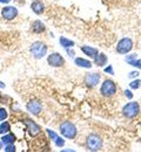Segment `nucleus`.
I'll list each match as a JSON object with an SVG mask.
<instances>
[{"instance_id": "obj_1", "label": "nucleus", "mask_w": 141, "mask_h": 152, "mask_svg": "<svg viewBox=\"0 0 141 152\" xmlns=\"http://www.w3.org/2000/svg\"><path fill=\"white\" fill-rule=\"evenodd\" d=\"M59 131L60 134L63 138H67V139H74L78 134V129L77 126L74 125V123H72L71 121H65L60 124V128H59Z\"/></svg>"}, {"instance_id": "obj_2", "label": "nucleus", "mask_w": 141, "mask_h": 152, "mask_svg": "<svg viewBox=\"0 0 141 152\" xmlns=\"http://www.w3.org/2000/svg\"><path fill=\"white\" fill-rule=\"evenodd\" d=\"M103 146V140L99 134L89 133L86 138V149L88 151H100Z\"/></svg>"}, {"instance_id": "obj_3", "label": "nucleus", "mask_w": 141, "mask_h": 152, "mask_svg": "<svg viewBox=\"0 0 141 152\" xmlns=\"http://www.w3.org/2000/svg\"><path fill=\"white\" fill-rule=\"evenodd\" d=\"M47 50H48V47L42 41H34L30 47V52L35 60L44 58L47 55Z\"/></svg>"}, {"instance_id": "obj_4", "label": "nucleus", "mask_w": 141, "mask_h": 152, "mask_svg": "<svg viewBox=\"0 0 141 152\" xmlns=\"http://www.w3.org/2000/svg\"><path fill=\"white\" fill-rule=\"evenodd\" d=\"M118 87L114 81L112 80H105L100 86V94L103 97H112L117 94Z\"/></svg>"}, {"instance_id": "obj_5", "label": "nucleus", "mask_w": 141, "mask_h": 152, "mask_svg": "<svg viewBox=\"0 0 141 152\" xmlns=\"http://www.w3.org/2000/svg\"><path fill=\"white\" fill-rule=\"evenodd\" d=\"M139 113H140V105L138 102H128L122 108V115L128 119L135 118Z\"/></svg>"}, {"instance_id": "obj_6", "label": "nucleus", "mask_w": 141, "mask_h": 152, "mask_svg": "<svg viewBox=\"0 0 141 152\" xmlns=\"http://www.w3.org/2000/svg\"><path fill=\"white\" fill-rule=\"evenodd\" d=\"M134 45H133V41L132 39L129 38H122L121 40H119L117 47H115V50L118 54H121V55H126L128 54L132 49H133Z\"/></svg>"}, {"instance_id": "obj_7", "label": "nucleus", "mask_w": 141, "mask_h": 152, "mask_svg": "<svg viewBox=\"0 0 141 152\" xmlns=\"http://www.w3.org/2000/svg\"><path fill=\"white\" fill-rule=\"evenodd\" d=\"M19 12H18V8L16 6H11V5H6L1 8V17L7 21H11V20H14L18 17Z\"/></svg>"}, {"instance_id": "obj_8", "label": "nucleus", "mask_w": 141, "mask_h": 152, "mask_svg": "<svg viewBox=\"0 0 141 152\" xmlns=\"http://www.w3.org/2000/svg\"><path fill=\"white\" fill-rule=\"evenodd\" d=\"M47 63L53 68H60L65 64V58L60 53L54 52L47 55Z\"/></svg>"}, {"instance_id": "obj_9", "label": "nucleus", "mask_w": 141, "mask_h": 152, "mask_svg": "<svg viewBox=\"0 0 141 152\" xmlns=\"http://www.w3.org/2000/svg\"><path fill=\"white\" fill-rule=\"evenodd\" d=\"M24 123H25L26 129H27V131H28L30 136H31L32 138L39 136L41 133V128L34 122V121H32V119H30V118H26V119L24 121Z\"/></svg>"}, {"instance_id": "obj_10", "label": "nucleus", "mask_w": 141, "mask_h": 152, "mask_svg": "<svg viewBox=\"0 0 141 152\" xmlns=\"http://www.w3.org/2000/svg\"><path fill=\"white\" fill-rule=\"evenodd\" d=\"M100 78L101 76L99 73H88V74H86L85 77H83V83L88 88L92 89V88H94V87H97L99 84Z\"/></svg>"}, {"instance_id": "obj_11", "label": "nucleus", "mask_w": 141, "mask_h": 152, "mask_svg": "<svg viewBox=\"0 0 141 152\" xmlns=\"http://www.w3.org/2000/svg\"><path fill=\"white\" fill-rule=\"evenodd\" d=\"M26 109H27V111L30 114H32L33 116H38V115H40L41 110H42V104L38 99H31V101L27 102Z\"/></svg>"}, {"instance_id": "obj_12", "label": "nucleus", "mask_w": 141, "mask_h": 152, "mask_svg": "<svg viewBox=\"0 0 141 152\" xmlns=\"http://www.w3.org/2000/svg\"><path fill=\"white\" fill-rule=\"evenodd\" d=\"M31 10L34 14L40 15L45 12V4L41 0H32L31 2Z\"/></svg>"}, {"instance_id": "obj_13", "label": "nucleus", "mask_w": 141, "mask_h": 152, "mask_svg": "<svg viewBox=\"0 0 141 152\" xmlns=\"http://www.w3.org/2000/svg\"><path fill=\"white\" fill-rule=\"evenodd\" d=\"M125 61L129 66H132L137 69H141V58L138 57V54H129V55L125 56Z\"/></svg>"}, {"instance_id": "obj_14", "label": "nucleus", "mask_w": 141, "mask_h": 152, "mask_svg": "<svg viewBox=\"0 0 141 152\" xmlns=\"http://www.w3.org/2000/svg\"><path fill=\"white\" fill-rule=\"evenodd\" d=\"M31 31L34 33V34H41L46 31V26L45 23L40 21V20H35L31 23Z\"/></svg>"}, {"instance_id": "obj_15", "label": "nucleus", "mask_w": 141, "mask_h": 152, "mask_svg": "<svg viewBox=\"0 0 141 152\" xmlns=\"http://www.w3.org/2000/svg\"><path fill=\"white\" fill-rule=\"evenodd\" d=\"M80 50L83 53V55H86L89 58H94L99 53V50L95 47H91V46H81Z\"/></svg>"}, {"instance_id": "obj_16", "label": "nucleus", "mask_w": 141, "mask_h": 152, "mask_svg": "<svg viewBox=\"0 0 141 152\" xmlns=\"http://www.w3.org/2000/svg\"><path fill=\"white\" fill-rule=\"evenodd\" d=\"M93 60H94V64L97 67H101V68H105V66H107V63H108V58L105 53H98V55Z\"/></svg>"}, {"instance_id": "obj_17", "label": "nucleus", "mask_w": 141, "mask_h": 152, "mask_svg": "<svg viewBox=\"0 0 141 152\" xmlns=\"http://www.w3.org/2000/svg\"><path fill=\"white\" fill-rule=\"evenodd\" d=\"M74 63L77 67L79 68H83V69H91L92 68V62L87 58H83V57H75L74 58Z\"/></svg>"}, {"instance_id": "obj_18", "label": "nucleus", "mask_w": 141, "mask_h": 152, "mask_svg": "<svg viewBox=\"0 0 141 152\" xmlns=\"http://www.w3.org/2000/svg\"><path fill=\"white\" fill-rule=\"evenodd\" d=\"M59 43H60L61 47L65 48V49H67V48H73V47L75 46V42H74L73 40L66 38V37H60V38H59Z\"/></svg>"}, {"instance_id": "obj_19", "label": "nucleus", "mask_w": 141, "mask_h": 152, "mask_svg": "<svg viewBox=\"0 0 141 152\" xmlns=\"http://www.w3.org/2000/svg\"><path fill=\"white\" fill-rule=\"evenodd\" d=\"M1 142L4 143V145L14 144V142H16V136H14V133L7 132V133H5V134H2V137H1Z\"/></svg>"}, {"instance_id": "obj_20", "label": "nucleus", "mask_w": 141, "mask_h": 152, "mask_svg": "<svg viewBox=\"0 0 141 152\" xmlns=\"http://www.w3.org/2000/svg\"><path fill=\"white\" fill-rule=\"evenodd\" d=\"M10 131H11V124L7 121L0 122V134L2 136V134L10 132Z\"/></svg>"}, {"instance_id": "obj_21", "label": "nucleus", "mask_w": 141, "mask_h": 152, "mask_svg": "<svg viewBox=\"0 0 141 152\" xmlns=\"http://www.w3.org/2000/svg\"><path fill=\"white\" fill-rule=\"evenodd\" d=\"M141 87V80H139V78H134L131 83H129V88L131 89H139Z\"/></svg>"}, {"instance_id": "obj_22", "label": "nucleus", "mask_w": 141, "mask_h": 152, "mask_svg": "<svg viewBox=\"0 0 141 152\" xmlns=\"http://www.w3.org/2000/svg\"><path fill=\"white\" fill-rule=\"evenodd\" d=\"M65 143H66L65 139H63L62 137H60V136H58L57 139L54 140V144H55L57 148H63V146H65Z\"/></svg>"}, {"instance_id": "obj_23", "label": "nucleus", "mask_w": 141, "mask_h": 152, "mask_svg": "<svg viewBox=\"0 0 141 152\" xmlns=\"http://www.w3.org/2000/svg\"><path fill=\"white\" fill-rule=\"evenodd\" d=\"M7 117H8V113H7V110H6L5 108H0V122L6 121V119H7Z\"/></svg>"}, {"instance_id": "obj_24", "label": "nucleus", "mask_w": 141, "mask_h": 152, "mask_svg": "<svg viewBox=\"0 0 141 152\" xmlns=\"http://www.w3.org/2000/svg\"><path fill=\"white\" fill-rule=\"evenodd\" d=\"M46 132H47V134H48L49 139H51V140H53V142H54V140L57 139V137L59 136L58 133L54 132V131H53V130H51V129H46Z\"/></svg>"}, {"instance_id": "obj_25", "label": "nucleus", "mask_w": 141, "mask_h": 152, "mask_svg": "<svg viewBox=\"0 0 141 152\" xmlns=\"http://www.w3.org/2000/svg\"><path fill=\"white\" fill-rule=\"evenodd\" d=\"M103 72L106 74H109V75H114V69H113V66L112 64H108L107 67L103 68Z\"/></svg>"}, {"instance_id": "obj_26", "label": "nucleus", "mask_w": 141, "mask_h": 152, "mask_svg": "<svg viewBox=\"0 0 141 152\" xmlns=\"http://www.w3.org/2000/svg\"><path fill=\"white\" fill-rule=\"evenodd\" d=\"M16 146H14V144H8V145H5V149H4V151L5 152H16Z\"/></svg>"}, {"instance_id": "obj_27", "label": "nucleus", "mask_w": 141, "mask_h": 152, "mask_svg": "<svg viewBox=\"0 0 141 152\" xmlns=\"http://www.w3.org/2000/svg\"><path fill=\"white\" fill-rule=\"evenodd\" d=\"M125 96L128 98V99H133V97H134V95H133V93H132V90H129V89H126L125 91Z\"/></svg>"}, {"instance_id": "obj_28", "label": "nucleus", "mask_w": 141, "mask_h": 152, "mask_svg": "<svg viewBox=\"0 0 141 152\" xmlns=\"http://www.w3.org/2000/svg\"><path fill=\"white\" fill-rule=\"evenodd\" d=\"M66 52H67V55H68L69 57L75 58V52L73 50V48H67V49H66Z\"/></svg>"}, {"instance_id": "obj_29", "label": "nucleus", "mask_w": 141, "mask_h": 152, "mask_svg": "<svg viewBox=\"0 0 141 152\" xmlns=\"http://www.w3.org/2000/svg\"><path fill=\"white\" fill-rule=\"evenodd\" d=\"M138 76H139V72L138 70H133V72H131L128 74V78H137Z\"/></svg>"}, {"instance_id": "obj_30", "label": "nucleus", "mask_w": 141, "mask_h": 152, "mask_svg": "<svg viewBox=\"0 0 141 152\" xmlns=\"http://www.w3.org/2000/svg\"><path fill=\"white\" fill-rule=\"evenodd\" d=\"M12 0H0V4H4V5H8Z\"/></svg>"}, {"instance_id": "obj_31", "label": "nucleus", "mask_w": 141, "mask_h": 152, "mask_svg": "<svg viewBox=\"0 0 141 152\" xmlns=\"http://www.w3.org/2000/svg\"><path fill=\"white\" fill-rule=\"evenodd\" d=\"M2 148H4V143H2L1 140H0V151L2 150Z\"/></svg>"}, {"instance_id": "obj_32", "label": "nucleus", "mask_w": 141, "mask_h": 152, "mask_svg": "<svg viewBox=\"0 0 141 152\" xmlns=\"http://www.w3.org/2000/svg\"><path fill=\"white\" fill-rule=\"evenodd\" d=\"M0 88H5V83L0 81Z\"/></svg>"}]
</instances>
